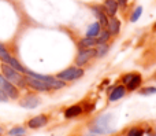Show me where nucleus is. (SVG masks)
<instances>
[{
    "label": "nucleus",
    "mask_w": 156,
    "mask_h": 136,
    "mask_svg": "<svg viewBox=\"0 0 156 136\" xmlns=\"http://www.w3.org/2000/svg\"><path fill=\"white\" fill-rule=\"evenodd\" d=\"M2 72H3V77H4L7 81H10L12 85H15V87L23 88L25 85H26L25 77L22 76L18 70H15L14 68H11V66L3 63V65H2Z\"/></svg>",
    "instance_id": "nucleus-1"
},
{
    "label": "nucleus",
    "mask_w": 156,
    "mask_h": 136,
    "mask_svg": "<svg viewBox=\"0 0 156 136\" xmlns=\"http://www.w3.org/2000/svg\"><path fill=\"white\" fill-rule=\"evenodd\" d=\"M0 59L3 61V63H5V65L14 68L15 70H18L19 73H25V72H26V69H25L23 66H22L21 63L15 59V58L11 57V54L4 48V46H3V44H0Z\"/></svg>",
    "instance_id": "nucleus-2"
},
{
    "label": "nucleus",
    "mask_w": 156,
    "mask_h": 136,
    "mask_svg": "<svg viewBox=\"0 0 156 136\" xmlns=\"http://www.w3.org/2000/svg\"><path fill=\"white\" fill-rule=\"evenodd\" d=\"M111 116H104V117H100L99 120L94 123L93 125V131L97 134H108V132L112 131V127L110 124Z\"/></svg>",
    "instance_id": "nucleus-3"
},
{
    "label": "nucleus",
    "mask_w": 156,
    "mask_h": 136,
    "mask_svg": "<svg viewBox=\"0 0 156 136\" xmlns=\"http://www.w3.org/2000/svg\"><path fill=\"white\" fill-rule=\"evenodd\" d=\"M82 74H83V70H82V69L69 68V69H66V70L60 72V73L58 74V77H59L60 80H63V81H73V80L80 79Z\"/></svg>",
    "instance_id": "nucleus-4"
},
{
    "label": "nucleus",
    "mask_w": 156,
    "mask_h": 136,
    "mask_svg": "<svg viewBox=\"0 0 156 136\" xmlns=\"http://www.w3.org/2000/svg\"><path fill=\"white\" fill-rule=\"evenodd\" d=\"M25 81H26V85H29L30 88H33V90H36V91H49L51 90L48 84H45V83L41 81V80L33 79V77H30V76H27L26 79H25Z\"/></svg>",
    "instance_id": "nucleus-5"
},
{
    "label": "nucleus",
    "mask_w": 156,
    "mask_h": 136,
    "mask_svg": "<svg viewBox=\"0 0 156 136\" xmlns=\"http://www.w3.org/2000/svg\"><path fill=\"white\" fill-rule=\"evenodd\" d=\"M96 54V51L94 50H90V48H83V50H81L80 51V54H78V57H77V59H76V62H77V65H85L86 62H88L89 59H90L93 55Z\"/></svg>",
    "instance_id": "nucleus-6"
},
{
    "label": "nucleus",
    "mask_w": 156,
    "mask_h": 136,
    "mask_svg": "<svg viewBox=\"0 0 156 136\" xmlns=\"http://www.w3.org/2000/svg\"><path fill=\"white\" fill-rule=\"evenodd\" d=\"M123 81L129 90H136L141 83V77L138 76V74H127L123 79Z\"/></svg>",
    "instance_id": "nucleus-7"
},
{
    "label": "nucleus",
    "mask_w": 156,
    "mask_h": 136,
    "mask_svg": "<svg viewBox=\"0 0 156 136\" xmlns=\"http://www.w3.org/2000/svg\"><path fill=\"white\" fill-rule=\"evenodd\" d=\"M38 103H40L38 98H36V96H32V95L26 96L23 101H21V106L25 107V109H34L36 106H38Z\"/></svg>",
    "instance_id": "nucleus-8"
},
{
    "label": "nucleus",
    "mask_w": 156,
    "mask_h": 136,
    "mask_svg": "<svg viewBox=\"0 0 156 136\" xmlns=\"http://www.w3.org/2000/svg\"><path fill=\"white\" fill-rule=\"evenodd\" d=\"M47 117L44 114L41 116H37V117L32 118V120L27 123V125H29V128H41V127H44L47 124Z\"/></svg>",
    "instance_id": "nucleus-9"
},
{
    "label": "nucleus",
    "mask_w": 156,
    "mask_h": 136,
    "mask_svg": "<svg viewBox=\"0 0 156 136\" xmlns=\"http://www.w3.org/2000/svg\"><path fill=\"white\" fill-rule=\"evenodd\" d=\"M118 2L116 0H105L104 2V8L107 10V13L110 14L111 17H114L116 14V11H118Z\"/></svg>",
    "instance_id": "nucleus-10"
},
{
    "label": "nucleus",
    "mask_w": 156,
    "mask_h": 136,
    "mask_svg": "<svg viewBox=\"0 0 156 136\" xmlns=\"http://www.w3.org/2000/svg\"><path fill=\"white\" fill-rule=\"evenodd\" d=\"M107 26L110 28V29H108L110 35H118V33H119V29H121V24H119V21L115 18V17H112V18L108 21Z\"/></svg>",
    "instance_id": "nucleus-11"
},
{
    "label": "nucleus",
    "mask_w": 156,
    "mask_h": 136,
    "mask_svg": "<svg viewBox=\"0 0 156 136\" xmlns=\"http://www.w3.org/2000/svg\"><path fill=\"white\" fill-rule=\"evenodd\" d=\"M123 95H125V87H116L115 90L112 91V94L110 95V101L115 102V101H118V99H121Z\"/></svg>",
    "instance_id": "nucleus-12"
},
{
    "label": "nucleus",
    "mask_w": 156,
    "mask_h": 136,
    "mask_svg": "<svg viewBox=\"0 0 156 136\" xmlns=\"http://www.w3.org/2000/svg\"><path fill=\"white\" fill-rule=\"evenodd\" d=\"M100 33V24L99 22H94V24H92L90 26H89L88 32H86V36L88 37H96V36H99Z\"/></svg>",
    "instance_id": "nucleus-13"
},
{
    "label": "nucleus",
    "mask_w": 156,
    "mask_h": 136,
    "mask_svg": "<svg viewBox=\"0 0 156 136\" xmlns=\"http://www.w3.org/2000/svg\"><path fill=\"white\" fill-rule=\"evenodd\" d=\"M81 112H82V109H81L80 106H71V107H69V109L66 110L65 116H66L67 118L77 117V116H80V114H81Z\"/></svg>",
    "instance_id": "nucleus-14"
},
{
    "label": "nucleus",
    "mask_w": 156,
    "mask_h": 136,
    "mask_svg": "<svg viewBox=\"0 0 156 136\" xmlns=\"http://www.w3.org/2000/svg\"><path fill=\"white\" fill-rule=\"evenodd\" d=\"M93 11L96 13V15H97V18H99V24H100V26H107V24H108V19H107V17H105V14L103 13V11H100L97 7H93Z\"/></svg>",
    "instance_id": "nucleus-15"
},
{
    "label": "nucleus",
    "mask_w": 156,
    "mask_h": 136,
    "mask_svg": "<svg viewBox=\"0 0 156 136\" xmlns=\"http://www.w3.org/2000/svg\"><path fill=\"white\" fill-rule=\"evenodd\" d=\"M97 44V39L96 37H86L81 41V47L82 48H92Z\"/></svg>",
    "instance_id": "nucleus-16"
},
{
    "label": "nucleus",
    "mask_w": 156,
    "mask_h": 136,
    "mask_svg": "<svg viewBox=\"0 0 156 136\" xmlns=\"http://www.w3.org/2000/svg\"><path fill=\"white\" fill-rule=\"evenodd\" d=\"M108 39H110V32H108V30H104V32L100 35V37L97 39V44H104V43H107Z\"/></svg>",
    "instance_id": "nucleus-17"
},
{
    "label": "nucleus",
    "mask_w": 156,
    "mask_h": 136,
    "mask_svg": "<svg viewBox=\"0 0 156 136\" xmlns=\"http://www.w3.org/2000/svg\"><path fill=\"white\" fill-rule=\"evenodd\" d=\"M141 13H143V7H137V10L133 13V15H132V22H136L138 18L141 17Z\"/></svg>",
    "instance_id": "nucleus-18"
},
{
    "label": "nucleus",
    "mask_w": 156,
    "mask_h": 136,
    "mask_svg": "<svg viewBox=\"0 0 156 136\" xmlns=\"http://www.w3.org/2000/svg\"><path fill=\"white\" fill-rule=\"evenodd\" d=\"M107 50H108V47L105 46V44H99V50L96 51V54L99 55V57H101V55H104L105 52H107Z\"/></svg>",
    "instance_id": "nucleus-19"
},
{
    "label": "nucleus",
    "mask_w": 156,
    "mask_h": 136,
    "mask_svg": "<svg viewBox=\"0 0 156 136\" xmlns=\"http://www.w3.org/2000/svg\"><path fill=\"white\" fill-rule=\"evenodd\" d=\"M23 132H25V129L23 128H21V127H18V128H12L8 134L10 135H16V136H19V135H23Z\"/></svg>",
    "instance_id": "nucleus-20"
},
{
    "label": "nucleus",
    "mask_w": 156,
    "mask_h": 136,
    "mask_svg": "<svg viewBox=\"0 0 156 136\" xmlns=\"http://www.w3.org/2000/svg\"><path fill=\"white\" fill-rule=\"evenodd\" d=\"M127 136H143V131H141V129L134 128V129H132V131L127 134Z\"/></svg>",
    "instance_id": "nucleus-21"
},
{
    "label": "nucleus",
    "mask_w": 156,
    "mask_h": 136,
    "mask_svg": "<svg viewBox=\"0 0 156 136\" xmlns=\"http://www.w3.org/2000/svg\"><path fill=\"white\" fill-rule=\"evenodd\" d=\"M7 99H8V98H7V95H5V94L3 92V90L0 88V102H5Z\"/></svg>",
    "instance_id": "nucleus-22"
},
{
    "label": "nucleus",
    "mask_w": 156,
    "mask_h": 136,
    "mask_svg": "<svg viewBox=\"0 0 156 136\" xmlns=\"http://www.w3.org/2000/svg\"><path fill=\"white\" fill-rule=\"evenodd\" d=\"M118 2V6H121V7H126L127 4V0H116Z\"/></svg>",
    "instance_id": "nucleus-23"
},
{
    "label": "nucleus",
    "mask_w": 156,
    "mask_h": 136,
    "mask_svg": "<svg viewBox=\"0 0 156 136\" xmlns=\"http://www.w3.org/2000/svg\"><path fill=\"white\" fill-rule=\"evenodd\" d=\"M151 92H156L155 88H148V90H144L143 94H151Z\"/></svg>",
    "instance_id": "nucleus-24"
},
{
    "label": "nucleus",
    "mask_w": 156,
    "mask_h": 136,
    "mask_svg": "<svg viewBox=\"0 0 156 136\" xmlns=\"http://www.w3.org/2000/svg\"><path fill=\"white\" fill-rule=\"evenodd\" d=\"M0 135H2V128H0Z\"/></svg>",
    "instance_id": "nucleus-25"
},
{
    "label": "nucleus",
    "mask_w": 156,
    "mask_h": 136,
    "mask_svg": "<svg viewBox=\"0 0 156 136\" xmlns=\"http://www.w3.org/2000/svg\"><path fill=\"white\" fill-rule=\"evenodd\" d=\"M155 29H156V24H155Z\"/></svg>",
    "instance_id": "nucleus-26"
}]
</instances>
